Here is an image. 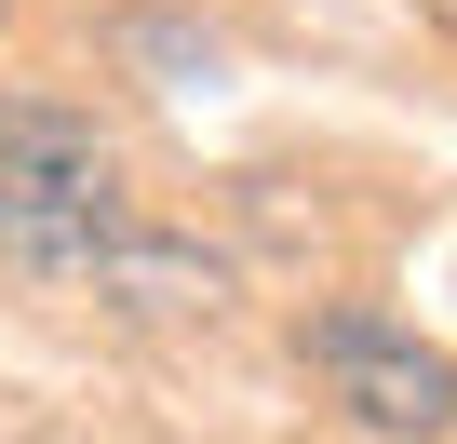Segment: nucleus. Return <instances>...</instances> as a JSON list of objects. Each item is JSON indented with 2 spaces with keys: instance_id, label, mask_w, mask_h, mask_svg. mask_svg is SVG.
<instances>
[{
  "instance_id": "obj_1",
  "label": "nucleus",
  "mask_w": 457,
  "mask_h": 444,
  "mask_svg": "<svg viewBox=\"0 0 457 444\" xmlns=\"http://www.w3.org/2000/svg\"><path fill=\"white\" fill-rule=\"evenodd\" d=\"M121 243V162L81 108L54 95H0V256L14 270H95Z\"/></svg>"
},
{
  "instance_id": "obj_2",
  "label": "nucleus",
  "mask_w": 457,
  "mask_h": 444,
  "mask_svg": "<svg viewBox=\"0 0 457 444\" xmlns=\"http://www.w3.org/2000/svg\"><path fill=\"white\" fill-rule=\"evenodd\" d=\"M310 364L337 377V404L363 417V431H457V364L430 350V337H403V323H377V310H323L310 323Z\"/></svg>"
}]
</instances>
